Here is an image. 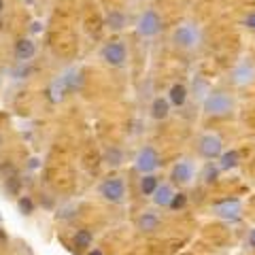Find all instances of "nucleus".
Masks as SVG:
<instances>
[{
	"label": "nucleus",
	"mask_w": 255,
	"mask_h": 255,
	"mask_svg": "<svg viewBox=\"0 0 255 255\" xmlns=\"http://www.w3.org/2000/svg\"><path fill=\"white\" fill-rule=\"evenodd\" d=\"M232 109H234V100L226 92H213L204 100V111L209 115H228Z\"/></svg>",
	"instance_id": "obj_1"
},
{
	"label": "nucleus",
	"mask_w": 255,
	"mask_h": 255,
	"mask_svg": "<svg viewBox=\"0 0 255 255\" xmlns=\"http://www.w3.org/2000/svg\"><path fill=\"white\" fill-rule=\"evenodd\" d=\"M100 196L105 198L107 202H113V204L124 202V198H126V185H124V181L119 179V177L107 179L100 185Z\"/></svg>",
	"instance_id": "obj_2"
},
{
	"label": "nucleus",
	"mask_w": 255,
	"mask_h": 255,
	"mask_svg": "<svg viewBox=\"0 0 255 255\" xmlns=\"http://www.w3.org/2000/svg\"><path fill=\"white\" fill-rule=\"evenodd\" d=\"M102 60H105L109 66H124L126 58H128V51H126V45L122 41H113L102 47Z\"/></svg>",
	"instance_id": "obj_3"
},
{
	"label": "nucleus",
	"mask_w": 255,
	"mask_h": 255,
	"mask_svg": "<svg viewBox=\"0 0 255 255\" xmlns=\"http://www.w3.org/2000/svg\"><path fill=\"white\" fill-rule=\"evenodd\" d=\"M198 41H200V32H198V28L194 23H183V26H179L177 32H174V43L179 47H183V49L196 47Z\"/></svg>",
	"instance_id": "obj_4"
},
{
	"label": "nucleus",
	"mask_w": 255,
	"mask_h": 255,
	"mask_svg": "<svg viewBox=\"0 0 255 255\" xmlns=\"http://www.w3.org/2000/svg\"><path fill=\"white\" fill-rule=\"evenodd\" d=\"M215 215L226 221H238L243 215V204L241 200H236V198H230V200H223L219 204H215Z\"/></svg>",
	"instance_id": "obj_5"
},
{
	"label": "nucleus",
	"mask_w": 255,
	"mask_h": 255,
	"mask_svg": "<svg viewBox=\"0 0 255 255\" xmlns=\"http://www.w3.org/2000/svg\"><path fill=\"white\" fill-rule=\"evenodd\" d=\"M159 28H162V19H159V15L155 11H145L140 15L138 19V34L140 36H155Z\"/></svg>",
	"instance_id": "obj_6"
},
{
	"label": "nucleus",
	"mask_w": 255,
	"mask_h": 255,
	"mask_svg": "<svg viewBox=\"0 0 255 255\" xmlns=\"http://www.w3.org/2000/svg\"><path fill=\"white\" fill-rule=\"evenodd\" d=\"M221 149H223V142L219 136H215V134H204L198 142V151L206 157V159H215L221 155Z\"/></svg>",
	"instance_id": "obj_7"
},
{
	"label": "nucleus",
	"mask_w": 255,
	"mask_h": 255,
	"mask_svg": "<svg viewBox=\"0 0 255 255\" xmlns=\"http://www.w3.org/2000/svg\"><path fill=\"white\" fill-rule=\"evenodd\" d=\"M157 166H159V155H157V151L153 147H145V149L138 151V155H136V170L151 172V170H155Z\"/></svg>",
	"instance_id": "obj_8"
},
{
	"label": "nucleus",
	"mask_w": 255,
	"mask_h": 255,
	"mask_svg": "<svg viewBox=\"0 0 255 255\" xmlns=\"http://www.w3.org/2000/svg\"><path fill=\"white\" fill-rule=\"evenodd\" d=\"M170 179H172L174 183H183V185L194 179V168H191V164L187 162V159H183V162H177V164H174Z\"/></svg>",
	"instance_id": "obj_9"
},
{
	"label": "nucleus",
	"mask_w": 255,
	"mask_h": 255,
	"mask_svg": "<svg viewBox=\"0 0 255 255\" xmlns=\"http://www.w3.org/2000/svg\"><path fill=\"white\" fill-rule=\"evenodd\" d=\"M34 53H36V45H34V41H30V38H21V41L15 43V58L19 62L32 60Z\"/></svg>",
	"instance_id": "obj_10"
},
{
	"label": "nucleus",
	"mask_w": 255,
	"mask_h": 255,
	"mask_svg": "<svg viewBox=\"0 0 255 255\" xmlns=\"http://www.w3.org/2000/svg\"><path fill=\"white\" fill-rule=\"evenodd\" d=\"M151 196H153V202L157 206H168L170 200H172V196H174V191H172L170 185H157Z\"/></svg>",
	"instance_id": "obj_11"
},
{
	"label": "nucleus",
	"mask_w": 255,
	"mask_h": 255,
	"mask_svg": "<svg viewBox=\"0 0 255 255\" xmlns=\"http://www.w3.org/2000/svg\"><path fill=\"white\" fill-rule=\"evenodd\" d=\"M253 81V68L247 66V64H241L236 70H234V83L238 85H247Z\"/></svg>",
	"instance_id": "obj_12"
},
{
	"label": "nucleus",
	"mask_w": 255,
	"mask_h": 255,
	"mask_svg": "<svg viewBox=\"0 0 255 255\" xmlns=\"http://www.w3.org/2000/svg\"><path fill=\"white\" fill-rule=\"evenodd\" d=\"M157 223H159V219L153 213H142L138 217V230H142V232H151V230L157 228Z\"/></svg>",
	"instance_id": "obj_13"
},
{
	"label": "nucleus",
	"mask_w": 255,
	"mask_h": 255,
	"mask_svg": "<svg viewBox=\"0 0 255 255\" xmlns=\"http://www.w3.org/2000/svg\"><path fill=\"white\" fill-rule=\"evenodd\" d=\"M185 100H187V90H185V85H181V83L172 85V87H170V102H172V105L181 107V105H185Z\"/></svg>",
	"instance_id": "obj_14"
},
{
	"label": "nucleus",
	"mask_w": 255,
	"mask_h": 255,
	"mask_svg": "<svg viewBox=\"0 0 255 255\" xmlns=\"http://www.w3.org/2000/svg\"><path fill=\"white\" fill-rule=\"evenodd\" d=\"M68 92V87H66V83H64V79L60 77V79H55V81H53V85L49 87V98L53 100V102H60L62 98H64V94H66Z\"/></svg>",
	"instance_id": "obj_15"
},
{
	"label": "nucleus",
	"mask_w": 255,
	"mask_h": 255,
	"mask_svg": "<svg viewBox=\"0 0 255 255\" xmlns=\"http://www.w3.org/2000/svg\"><path fill=\"white\" fill-rule=\"evenodd\" d=\"M92 232L90 230H77L75 234V247L77 249H87V247H92Z\"/></svg>",
	"instance_id": "obj_16"
},
{
	"label": "nucleus",
	"mask_w": 255,
	"mask_h": 255,
	"mask_svg": "<svg viewBox=\"0 0 255 255\" xmlns=\"http://www.w3.org/2000/svg\"><path fill=\"white\" fill-rule=\"evenodd\" d=\"M151 115H153L155 119H164V117H168V102H166L164 98L153 100V107H151Z\"/></svg>",
	"instance_id": "obj_17"
},
{
	"label": "nucleus",
	"mask_w": 255,
	"mask_h": 255,
	"mask_svg": "<svg viewBox=\"0 0 255 255\" xmlns=\"http://www.w3.org/2000/svg\"><path fill=\"white\" fill-rule=\"evenodd\" d=\"M234 166H238V153L234 149L221 153V164H219L221 170H230V168H234Z\"/></svg>",
	"instance_id": "obj_18"
},
{
	"label": "nucleus",
	"mask_w": 255,
	"mask_h": 255,
	"mask_svg": "<svg viewBox=\"0 0 255 255\" xmlns=\"http://www.w3.org/2000/svg\"><path fill=\"white\" fill-rule=\"evenodd\" d=\"M155 187H157V179L153 177V174H147V177L140 179V191H142V196H151L155 191Z\"/></svg>",
	"instance_id": "obj_19"
},
{
	"label": "nucleus",
	"mask_w": 255,
	"mask_h": 255,
	"mask_svg": "<svg viewBox=\"0 0 255 255\" xmlns=\"http://www.w3.org/2000/svg\"><path fill=\"white\" fill-rule=\"evenodd\" d=\"M107 23H109V28H111V30H122V28L126 26V17H124V13H119V11L109 13Z\"/></svg>",
	"instance_id": "obj_20"
},
{
	"label": "nucleus",
	"mask_w": 255,
	"mask_h": 255,
	"mask_svg": "<svg viewBox=\"0 0 255 255\" xmlns=\"http://www.w3.org/2000/svg\"><path fill=\"white\" fill-rule=\"evenodd\" d=\"M17 209L23 215H32V213H34V202H32L28 196H21L19 200H17Z\"/></svg>",
	"instance_id": "obj_21"
},
{
	"label": "nucleus",
	"mask_w": 255,
	"mask_h": 255,
	"mask_svg": "<svg viewBox=\"0 0 255 255\" xmlns=\"http://www.w3.org/2000/svg\"><path fill=\"white\" fill-rule=\"evenodd\" d=\"M185 202H187V198L185 196H183V194H174L172 196V200H170V209L172 211H179V209H183V206H185Z\"/></svg>",
	"instance_id": "obj_22"
},
{
	"label": "nucleus",
	"mask_w": 255,
	"mask_h": 255,
	"mask_svg": "<svg viewBox=\"0 0 255 255\" xmlns=\"http://www.w3.org/2000/svg\"><path fill=\"white\" fill-rule=\"evenodd\" d=\"M217 174H219V170L215 168L213 164H209V166L204 168V181H206V183H213L215 179H217Z\"/></svg>",
	"instance_id": "obj_23"
},
{
	"label": "nucleus",
	"mask_w": 255,
	"mask_h": 255,
	"mask_svg": "<svg viewBox=\"0 0 255 255\" xmlns=\"http://www.w3.org/2000/svg\"><path fill=\"white\" fill-rule=\"evenodd\" d=\"M107 159H109V164L117 166L119 162H122V153H119L117 149H111V151H107Z\"/></svg>",
	"instance_id": "obj_24"
},
{
	"label": "nucleus",
	"mask_w": 255,
	"mask_h": 255,
	"mask_svg": "<svg viewBox=\"0 0 255 255\" xmlns=\"http://www.w3.org/2000/svg\"><path fill=\"white\" fill-rule=\"evenodd\" d=\"M245 23H247L249 28H255V13H253V15H249V17L245 19Z\"/></svg>",
	"instance_id": "obj_25"
},
{
	"label": "nucleus",
	"mask_w": 255,
	"mask_h": 255,
	"mask_svg": "<svg viewBox=\"0 0 255 255\" xmlns=\"http://www.w3.org/2000/svg\"><path fill=\"white\" fill-rule=\"evenodd\" d=\"M249 245H251L253 249H255V230H253V232H251V236H249Z\"/></svg>",
	"instance_id": "obj_26"
},
{
	"label": "nucleus",
	"mask_w": 255,
	"mask_h": 255,
	"mask_svg": "<svg viewBox=\"0 0 255 255\" xmlns=\"http://www.w3.org/2000/svg\"><path fill=\"white\" fill-rule=\"evenodd\" d=\"M90 255H105V253H102L100 249H94V251H90Z\"/></svg>",
	"instance_id": "obj_27"
},
{
	"label": "nucleus",
	"mask_w": 255,
	"mask_h": 255,
	"mask_svg": "<svg viewBox=\"0 0 255 255\" xmlns=\"http://www.w3.org/2000/svg\"><path fill=\"white\" fill-rule=\"evenodd\" d=\"M4 11V0H0V13Z\"/></svg>",
	"instance_id": "obj_28"
},
{
	"label": "nucleus",
	"mask_w": 255,
	"mask_h": 255,
	"mask_svg": "<svg viewBox=\"0 0 255 255\" xmlns=\"http://www.w3.org/2000/svg\"><path fill=\"white\" fill-rule=\"evenodd\" d=\"M0 147H2V136H0Z\"/></svg>",
	"instance_id": "obj_29"
},
{
	"label": "nucleus",
	"mask_w": 255,
	"mask_h": 255,
	"mask_svg": "<svg viewBox=\"0 0 255 255\" xmlns=\"http://www.w3.org/2000/svg\"><path fill=\"white\" fill-rule=\"evenodd\" d=\"M0 221H2V217H0Z\"/></svg>",
	"instance_id": "obj_30"
}]
</instances>
